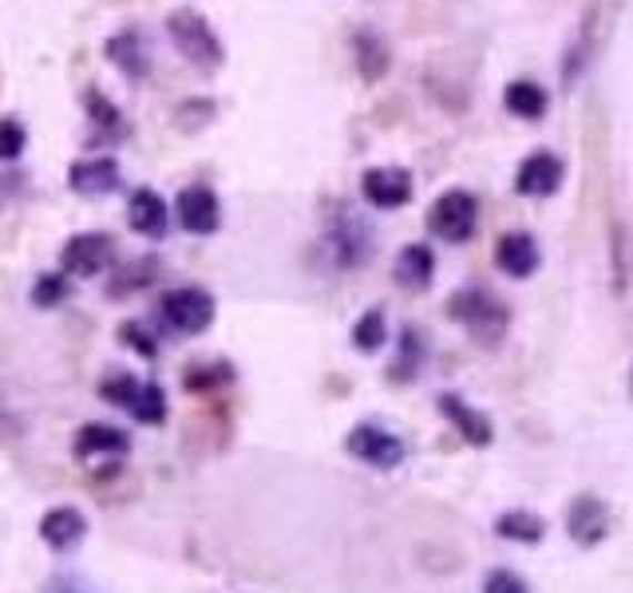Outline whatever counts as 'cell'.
<instances>
[{
	"instance_id": "obj_2",
	"label": "cell",
	"mask_w": 633,
	"mask_h": 593,
	"mask_svg": "<svg viewBox=\"0 0 633 593\" xmlns=\"http://www.w3.org/2000/svg\"><path fill=\"white\" fill-rule=\"evenodd\" d=\"M448 316L460 321L463 329L483 344H495L499 336H503L506 321H511V313L499 305L488 289H460V293L448 301Z\"/></svg>"
},
{
	"instance_id": "obj_29",
	"label": "cell",
	"mask_w": 633,
	"mask_h": 593,
	"mask_svg": "<svg viewBox=\"0 0 633 593\" xmlns=\"http://www.w3.org/2000/svg\"><path fill=\"white\" fill-rule=\"evenodd\" d=\"M24 147H28L24 123H20V119H0V159H4V162L20 159V154H24Z\"/></svg>"
},
{
	"instance_id": "obj_9",
	"label": "cell",
	"mask_w": 633,
	"mask_h": 593,
	"mask_svg": "<svg viewBox=\"0 0 633 593\" xmlns=\"http://www.w3.org/2000/svg\"><path fill=\"white\" fill-rule=\"evenodd\" d=\"M361 190L376 210H400L412 202V174L404 167H372L364 171Z\"/></svg>"
},
{
	"instance_id": "obj_28",
	"label": "cell",
	"mask_w": 633,
	"mask_h": 593,
	"mask_svg": "<svg viewBox=\"0 0 633 593\" xmlns=\"http://www.w3.org/2000/svg\"><path fill=\"white\" fill-rule=\"evenodd\" d=\"M68 293H72V285H68V278L63 273H40L37 285H32V305L37 309H56L68 301Z\"/></svg>"
},
{
	"instance_id": "obj_14",
	"label": "cell",
	"mask_w": 633,
	"mask_h": 593,
	"mask_svg": "<svg viewBox=\"0 0 633 593\" xmlns=\"http://www.w3.org/2000/svg\"><path fill=\"white\" fill-rule=\"evenodd\" d=\"M68 187L83 198H103L111 190H119V162L115 159H76L68 171Z\"/></svg>"
},
{
	"instance_id": "obj_11",
	"label": "cell",
	"mask_w": 633,
	"mask_h": 593,
	"mask_svg": "<svg viewBox=\"0 0 633 593\" xmlns=\"http://www.w3.org/2000/svg\"><path fill=\"white\" fill-rule=\"evenodd\" d=\"M127 225H131L139 238H151V242L167 238V230H171V210H167L163 194L151 187H139L135 194H131V202H127Z\"/></svg>"
},
{
	"instance_id": "obj_19",
	"label": "cell",
	"mask_w": 633,
	"mask_h": 593,
	"mask_svg": "<svg viewBox=\"0 0 633 593\" xmlns=\"http://www.w3.org/2000/svg\"><path fill=\"white\" fill-rule=\"evenodd\" d=\"M440 412L460 428V435L468 443H475V448H488L491 443V420L475 412V408L463 404L460 395H440Z\"/></svg>"
},
{
	"instance_id": "obj_22",
	"label": "cell",
	"mask_w": 633,
	"mask_h": 593,
	"mask_svg": "<svg viewBox=\"0 0 633 593\" xmlns=\"http://www.w3.org/2000/svg\"><path fill=\"white\" fill-rule=\"evenodd\" d=\"M127 412L135 415L139 423H163L167 420V392L159 384H139L135 380V388H131V395H127Z\"/></svg>"
},
{
	"instance_id": "obj_7",
	"label": "cell",
	"mask_w": 633,
	"mask_h": 593,
	"mask_svg": "<svg viewBox=\"0 0 633 593\" xmlns=\"http://www.w3.org/2000/svg\"><path fill=\"white\" fill-rule=\"evenodd\" d=\"M349 455H356L361 463H369V468H400L404 463V443L396 440L392 432H384V428H376V423H356L353 432H349Z\"/></svg>"
},
{
	"instance_id": "obj_15",
	"label": "cell",
	"mask_w": 633,
	"mask_h": 593,
	"mask_svg": "<svg viewBox=\"0 0 633 593\" xmlns=\"http://www.w3.org/2000/svg\"><path fill=\"white\" fill-rule=\"evenodd\" d=\"M539 261H543V253H539V242H534L531 234H523V230H515V234H503L495 245V265L503 273H511V278H531L534 270H539Z\"/></svg>"
},
{
	"instance_id": "obj_17",
	"label": "cell",
	"mask_w": 633,
	"mask_h": 593,
	"mask_svg": "<svg viewBox=\"0 0 633 593\" xmlns=\"http://www.w3.org/2000/svg\"><path fill=\"white\" fill-rule=\"evenodd\" d=\"M353 56H356V72L369 83L384 80V72H389V63H392L389 44H384V37L372 32V28H361L353 37Z\"/></svg>"
},
{
	"instance_id": "obj_30",
	"label": "cell",
	"mask_w": 633,
	"mask_h": 593,
	"mask_svg": "<svg viewBox=\"0 0 633 593\" xmlns=\"http://www.w3.org/2000/svg\"><path fill=\"white\" fill-rule=\"evenodd\" d=\"M119 336H123L131 349L139 352V356H147V360H154L159 356V344H154V336H151V329H147L143 321H123V329H119Z\"/></svg>"
},
{
	"instance_id": "obj_21",
	"label": "cell",
	"mask_w": 633,
	"mask_h": 593,
	"mask_svg": "<svg viewBox=\"0 0 633 593\" xmlns=\"http://www.w3.org/2000/svg\"><path fill=\"white\" fill-rule=\"evenodd\" d=\"M127 451V435L119 428H108V423H88L76 432V455H123Z\"/></svg>"
},
{
	"instance_id": "obj_6",
	"label": "cell",
	"mask_w": 633,
	"mask_h": 593,
	"mask_svg": "<svg viewBox=\"0 0 633 593\" xmlns=\"http://www.w3.org/2000/svg\"><path fill=\"white\" fill-rule=\"evenodd\" d=\"M111 261H115V238L100 234V230H91V234H72L60 253L63 273H72V278H100Z\"/></svg>"
},
{
	"instance_id": "obj_27",
	"label": "cell",
	"mask_w": 633,
	"mask_h": 593,
	"mask_svg": "<svg viewBox=\"0 0 633 593\" xmlns=\"http://www.w3.org/2000/svg\"><path fill=\"white\" fill-rule=\"evenodd\" d=\"M389 336V321H384V309H369L361 321L353 324V344L361 352H376Z\"/></svg>"
},
{
	"instance_id": "obj_18",
	"label": "cell",
	"mask_w": 633,
	"mask_h": 593,
	"mask_svg": "<svg viewBox=\"0 0 633 593\" xmlns=\"http://www.w3.org/2000/svg\"><path fill=\"white\" fill-rule=\"evenodd\" d=\"M83 531H88V522H83V514L72 511V506H56V511H48L44 522H40V539L52 550H72L76 542L83 539Z\"/></svg>"
},
{
	"instance_id": "obj_3",
	"label": "cell",
	"mask_w": 633,
	"mask_h": 593,
	"mask_svg": "<svg viewBox=\"0 0 633 593\" xmlns=\"http://www.w3.org/2000/svg\"><path fill=\"white\" fill-rule=\"evenodd\" d=\"M480 225V202L468 190H443L440 198L428 210V230H432L440 242L463 245Z\"/></svg>"
},
{
	"instance_id": "obj_32",
	"label": "cell",
	"mask_w": 633,
	"mask_h": 593,
	"mask_svg": "<svg viewBox=\"0 0 633 593\" xmlns=\"http://www.w3.org/2000/svg\"><path fill=\"white\" fill-rule=\"evenodd\" d=\"M48 593H91L88 585L80 582V577H72V574H60L52 585H48Z\"/></svg>"
},
{
	"instance_id": "obj_5",
	"label": "cell",
	"mask_w": 633,
	"mask_h": 593,
	"mask_svg": "<svg viewBox=\"0 0 633 593\" xmlns=\"http://www.w3.org/2000/svg\"><path fill=\"white\" fill-rule=\"evenodd\" d=\"M325 245L333 253L336 270H356V265H364L372 258V230L364 225V218L356 210L341 207V214L329 225Z\"/></svg>"
},
{
	"instance_id": "obj_20",
	"label": "cell",
	"mask_w": 633,
	"mask_h": 593,
	"mask_svg": "<svg viewBox=\"0 0 633 593\" xmlns=\"http://www.w3.org/2000/svg\"><path fill=\"white\" fill-rule=\"evenodd\" d=\"M503 103H506V111H511V115L531 119V123H534V119H543V115H546V108H551V96H546L543 83L515 80V83H506Z\"/></svg>"
},
{
	"instance_id": "obj_12",
	"label": "cell",
	"mask_w": 633,
	"mask_h": 593,
	"mask_svg": "<svg viewBox=\"0 0 633 593\" xmlns=\"http://www.w3.org/2000/svg\"><path fill=\"white\" fill-rule=\"evenodd\" d=\"M566 534L582 546H597L610 534V511L594 494H579L566 511Z\"/></svg>"
},
{
	"instance_id": "obj_26",
	"label": "cell",
	"mask_w": 633,
	"mask_h": 593,
	"mask_svg": "<svg viewBox=\"0 0 633 593\" xmlns=\"http://www.w3.org/2000/svg\"><path fill=\"white\" fill-rule=\"evenodd\" d=\"M424 341H420L416 329H404L400 333V356L396 364H392V380H412L420 372V364H424Z\"/></svg>"
},
{
	"instance_id": "obj_31",
	"label": "cell",
	"mask_w": 633,
	"mask_h": 593,
	"mask_svg": "<svg viewBox=\"0 0 633 593\" xmlns=\"http://www.w3.org/2000/svg\"><path fill=\"white\" fill-rule=\"evenodd\" d=\"M483 593H531L523 585V577L511 574V570H495V574H488V582H483Z\"/></svg>"
},
{
	"instance_id": "obj_13",
	"label": "cell",
	"mask_w": 633,
	"mask_h": 593,
	"mask_svg": "<svg viewBox=\"0 0 633 593\" xmlns=\"http://www.w3.org/2000/svg\"><path fill=\"white\" fill-rule=\"evenodd\" d=\"M103 52H108V60L115 63L119 72H123L131 83H139V80L151 76V48H147L143 32H135V28L115 32V37L103 44Z\"/></svg>"
},
{
	"instance_id": "obj_1",
	"label": "cell",
	"mask_w": 633,
	"mask_h": 593,
	"mask_svg": "<svg viewBox=\"0 0 633 593\" xmlns=\"http://www.w3.org/2000/svg\"><path fill=\"white\" fill-rule=\"evenodd\" d=\"M167 37L179 48L182 60L194 63L199 72H218L227 63V44L218 40V32L210 28V20L199 9L167 12Z\"/></svg>"
},
{
	"instance_id": "obj_16",
	"label": "cell",
	"mask_w": 633,
	"mask_h": 593,
	"mask_svg": "<svg viewBox=\"0 0 633 593\" xmlns=\"http://www.w3.org/2000/svg\"><path fill=\"white\" fill-rule=\"evenodd\" d=\"M392 273H396V281L404 289H428L432 285V278H435V253H432V245H424V242H412V245H404V250L396 253V265H392Z\"/></svg>"
},
{
	"instance_id": "obj_33",
	"label": "cell",
	"mask_w": 633,
	"mask_h": 593,
	"mask_svg": "<svg viewBox=\"0 0 633 593\" xmlns=\"http://www.w3.org/2000/svg\"><path fill=\"white\" fill-rule=\"evenodd\" d=\"M630 392H633V380H630Z\"/></svg>"
},
{
	"instance_id": "obj_10",
	"label": "cell",
	"mask_w": 633,
	"mask_h": 593,
	"mask_svg": "<svg viewBox=\"0 0 633 593\" xmlns=\"http://www.w3.org/2000/svg\"><path fill=\"white\" fill-rule=\"evenodd\" d=\"M174 210H179V225L182 230H190V234H214L218 225H222V202H218V194L210 187H187L179 194V202H174Z\"/></svg>"
},
{
	"instance_id": "obj_8",
	"label": "cell",
	"mask_w": 633,
	"mask_h": 593,
	"mask_svg": "<svg viewBox=\"0 0 633 593\" xmlns=\"http://www.w3.org/2000/svg\"><path fill=\"white\" fill-rule=\"evenodd\" d=\"M562 179H566V167H562L559 154L534 151V154H526V159L519 162L515 190L523 198H546V194H554V190L562 187Z\"/></svg>"
},
{
	"instance_id": "obj_4",
	"label": "cell",
	"mask_w": 633,
	"mask_h": 593,
	"mask_svg": "<svg viewBox=\"0 0 633 593\" xmlns=\"http://www.w3.org/2000/svg\"><path fill=\"white\" fill-rule=\"evenodd\" d=\"M159 316H163V324L171 333L199 336L207 333L210 321H214V296L199 285L171 289V293H163V301H159Z\"/></svg>"
},
{
	"instance_id": "obj_25",
	"label": "cell",
	"mask_w": 633,
	"mask_h": 593,
	"mask_svg": "<svg viewBox=\"0 0 633 593\" xmlns=\"http://www.w3.org/2000/svg\"><path fill=\"white\" fill-rule=\"evenodd\" d=\"M154 273H159V261L135 258L131 265H123V270L115 273V281L108 285V296H127V293H135V289H147L154 281Z\"/></svg>"
},
{
	"instance_id": "obj_24",
	"label": "cell",
	"mask_w": 633,
	"mask_h": 593,
	"mask_svg": "<svg viewBox=\"0 0 633 593\" xmlns=\"http://www.w3.org/2000/svg\"><path fill=\"white\" fill-rule=\"evenodd\" d=\"M83 108H88V115H91V123L100 127L103 135L108 139H115V135H127V127H123V115H119V108L111 103L103 91H96V88H88L83 91Z\"/></svg>"
},
{
	"instance_id": "obj_23",
	"label": "cell",
	"mask_w": 633,
	"mask_h": 593,
	"mask_svg": "<svg viewBox=\"0 0 633 593\" xmlns=\"http://www.w3.org/2000/svg\"><path fill=\"white\" fill-rule=\"evenodd\" d=\"M495 531L503 534V539H511V542H543L546 522L539 519V514H531V511H506V514H499Z\"/></svg>"
}]
</instances>
